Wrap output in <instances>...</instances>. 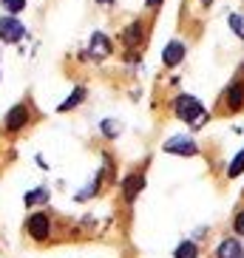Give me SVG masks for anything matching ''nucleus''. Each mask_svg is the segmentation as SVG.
Wrapping results in <instances>:
<instances>
[{"label": "nucleus", "mask_w": 244, "mask_h": 258, "mask_svg": "<svg viewBox=\"0 0 244 258\" xmlns=\"http://www.w3.org/2000/svg\"><path fill=\"white\" fill-rule=\"evenodd\" d=\"M165 153H173V156H199V145H196V139L193 137H170V139H165Z\"/></svg>", "instance_id": "423d86ee"}, {"label": "nucleus", "mask_w": 244, "mask_h": 258, "mask_svg": "<svg viewBox=\"0 0 244 258\" xmlns=\"http://www.w3.org/2000/svg\"><path fill=\"white\" fill-rule=\"evenodd\" d=\"M173 116L188 122L191 128H205V122L210 114L202 108V102H199L193 94H179V97L173 99Z\"/></svg>", "instance_id": "f03ea898"}, {"label": "nucleus", "mask_w": 244, "mask_h": 258, "mask_svg": "<svg viewBox=\"0 0 244 258\" xmlns=\"http://www.w3.org/2000/svg\"><path fill=\"white\" fill-rule=\"evenodd\" d=\"M142 190H145V176L142 173H128L125 179H122V193H125L128 202H134Z\"/></svg>", "instance_id": "9d476101"}, {"label": "nucleus", "mask_w": 244, "mask_h": 258, "mask_svg": "<svg viewBox=\"0 0 244 258\" xmlns=\"http://www.w3.org/2000/svg\"><path fill=\"white\" fill-rule=\"evenodd\" d=\"M29 122H31V111H29V105L26 102H17L15 108H9V114L3 116V131L6 134H20L23 128H29Z\"/></svg>", "instance_id": "20e7f679"}, {"label": "nucleus", "mask_w": 244, "mask_h": 258, "mask_svg": "<svg viewBox=\"0 0 244 258\" xmlns=\"http://www.w3.org/2000/svg\"><path fill=\"white\" fill-rule=\"evenodd\" d=\"M227 23H230V29H233L238 37L244 40V17H241V15H230V17H227Z\"/></svg>", "instance_id": "a211bd4d"}, {"label": "nucleus", "mask_w": 244, "mask_h": 258, "mask_svg": "<svg viewBox=\"0 0 244 258\" xmlns=\"http://www.w3.org/2000/svg\"><path fill=\"white\" fill-rule=\"evenodd\" d=\"M173 258H199V247H196V241H182L179 247H176Z\"/></svg>", "instance_id": "2eb2a0df"}, {"label": "nucleus", "mask_w": 244, "mask_h": 258, "mask_svg": "<svg viewBox=\"0 0 244 258\" xmlns=\"http://www.w3.org/2000/svg\"><path fill=\"white\" fill-rule=\"evenodd\" d=\"M233 230H236V235H244V210L236 213V219H233Z\"/></svg>", "instance_id": "6ab92c4d"}, {"label": "nucleus", "mask_w": 244, "mask_h": 258, "mask_svg": "<svg viewBox=\"0 0 244 258\" xmlns=\"http://www.w3.org/2000/svg\"><path fill=\"white\" fill-rule=\"evenodd\" d=\"M26 207H34V205H43V202H48V190L46 187H37V190H29L23 196Z\"/></svg>", "instance_id": "ddd939ff"}, {"label": "nucleus", "mask_w": 244, "mask_h": 258, "mask_svg": "<svg viewBox=\"0 0 244 258\" xmlns=\"http://www.w3.org/2000/svg\"><path fill=\"white\" fill-rule=\"evenodd\" d=\"M244 173V148L233 156V162H230V167H227V176L230 179H236V176H241Z\"/></svg>", "instance_id": "dca6fc26"}, {"label": "nucleus", "mask_w": 244, "mask_h": 258, "mask_svg": "<svg viewBox=\"0 0 244 258\" xmlns=\"http://www.w3.org/2000/svg\"><path fill=\"white\" fill-rule=\"evenodd\" d=\"M185 54H188V48H185L182 40H170L168 46H165V51H162V62H165V69H176V66L185 60Z\"/></svg>", "instance_id": "1a4fd4ad"}, {"label": "nucleus", "mask_w": 244, "mask_h": 258, "mask_svg": "<svg viewBox=\"0 0 244 258\" xmlns=\"http://www.w3.org/2000/svg\"><path fill=\"white\" fill-rule=\"evenodd\" d=\"M241 111H244V66L238 69V77H233L227 83V88L219 94L213 116H236Z\"/></svg>", "instance_id": "f257e3e1"}, {"label": "nucleus", "mask_w": 244, "mask_h": 258, "mask_svg": "<svg viewBox=\"0 0 244 258\" xmlns=\"http://www.w3.org/2000/svg\"><path fill=\"white\" fill-rule=\"evenodd\" d=\"M88 54H91V60H97V62L108 60V57L114 54V46H111L108 34H102V31H94V34H91V43H88Z\"/></svg>", "instance_id": "6e6552de"}, {"label": "nucleus", "mask_w": 244, "mask_h": 258, "mask_svg": "<svg viewBox=\"0 0 244 258\" xmlns=\"http://www.w3.org/2000/svg\"><path fill=\"white\" fill-rule=\"evenodd\" d=\"M85 85H77L74 91L69 94V99H66V102H60V105H57V111H60V114H69L71 108H77V105H83L85 102Z\"/></svg>", "instance_id": "9b49d317"}, {"label": "nucleus", "mask_w": 244, "mask_h": 258, "mask_svg": "<svg viewBox=\"0 0 244 258\" xmlns=\"http://www.w3.org/2000/svg\"><path fill=\"white\" fill-rule=\"evenodd\" d=\"M162 3H165V0H145V9H151V12H159Z\"/></svg>", "instance_id": "aec40b11"}, {"label": "nucleus", "mask_w": 244, "mask_h": 258, "mask_svg": "<svg viewBox=\"0 0 244 258\" xmlns=\"http://www.w3.org/2000/svg\"><path fill=\"white\" fill-rule=\"evenodd\" d=\"M210 3H213V0H202V9H207Z\"/></svg>", "instance_id": "4be33fe9"}, {"label": "nucleus", "mask_w": 244, "mask_h": 258, "mask_svg": "<svg viewBox=\"0 0 244 258\" xmlns=\"http://www.w3.org/2000/svg\"><path fill=\"white\" fill-rule=\"evenodd\" d=\"M99 131H102V137L105 139H116L122 134V125L116 119H105V122H99Z\"/></svg>", "instance_id": "4468645a"}, {"label": "nucleus", "mask_w": 244, "mask_h": 258, "mask_svg": "<svg viewBox=\"0 0 244 258\" xmlns=\"http://www.w3.org/2000/svg\"><path fill=\"white\" fill-rule=\"evenodd\" d=\"M216 258H244V250H241V244H238L236 238H227V241L219 244Z\"/></svg>", "instance_id": "f8f14e48"}, {"label": "nucleus", "mask_w": 244, "mask_h": 258, "mask_svg": "<svg viewBox=\"0 0 244 258\" xmlns=\"http://www.w3.org/2000/svg\"><path fill=\"white\" fill-rule=\"evenodd\" d=\"M94 3H99V6H111L114 0H94Z\"/></svg>", "instance_id": "412c9836"}, {"label": "nucleus", "mask_w": 244, "mask_h": 258, "mask_svg": "<svg viewBox=\"0 0 244 258\" xmlns=\"http://www.w3.org/2000/svg\"><path fill=\"white\" fill-rule=\"evenodd\" d=\"M23 37H26V26L20 23L15 15H3L0 17V40H3L6 46H17Z\"/></svg>", "instance_id": "39448f33"}, {"label": "nucleus", "mask_w": 244, "mask_h": 258, "mask_svg": "<svg viewBox=\"0 0 244 258\" xmlns=\"http://www.w3.org/2000/svg\"><path fill=\"white\" fill-rule=\"evenodd\" d=\"M0 6L6 9V15H20L26 9V0H0Z\"/></svg>", "instance_id": "f3484780"}, {"label": "nucleus", "mask_w": 244, "mask_h": 258, "mask_svg": "<svg viewBox=\"0 0 244 258\" xmlns=\"http://www.w3.org/2000/svg\"><path fill=\"white\" fill-rule=\"evenodd\" d=\"M26 233L34 241H46L48 235H51V219H48V213H31L29 221H26Z\"/></svg>", "instance_id": "0eeeda50"}, {"label": "nucleus", "mask_w": 244, "mask_h": 258, "mask_svg": "<svg viewBox=\"0 0 244 258\" xmlns=\"http://www.w3.org/2000/svg\"><path fill=\"white\" fill-rule=\"evenodd\" d=\"M119 43L125 51H142L148 46V26L145 20H134L119 31Z\"/></svg>", "instance_id": "7ed1b4c3"}]
</instances>
